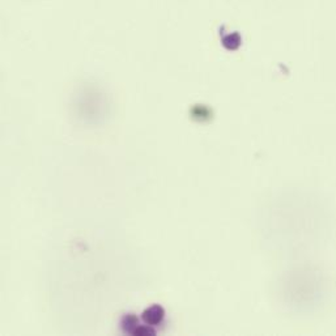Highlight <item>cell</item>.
<instances>
[{
  "label": "cell",
  "mask_w": 336,
  "mask_h": 336,
  "mask_svg": "<svg viewBox=\"0 0 336 336\" xmlns=\"http://www.w3.org/2000/svg\"><path fill=\"white\" fill-rule=\"evenodd\" d=\"M164 315L165 311L161 306L153 305L152 307H149V309H147V310L143 313V319L149 326H157V324L162 322Z\"/></svg>",
  "instance_id": "obj_1"
},
{
  "label": "cell",
  "mask_w": 336,
  "mask_h": 336,
  "mask_svg": "<svg viewBox=\"0 0 336 336\" xmlns=\"http://www.w3.org/2000/svg\"><path fill=\"white\" fill-rule=\"evenodd\" d=\"M139 326L138 323V319H136V317L132 314H128L126 315L125 318L122 319V330L126 332V334H129V335H132V332H134V330Z\"/></svg>",
  "instance_id": "obj_2"
}]
</instances>
